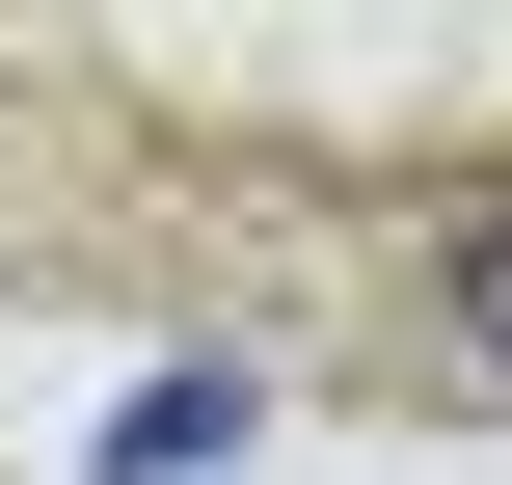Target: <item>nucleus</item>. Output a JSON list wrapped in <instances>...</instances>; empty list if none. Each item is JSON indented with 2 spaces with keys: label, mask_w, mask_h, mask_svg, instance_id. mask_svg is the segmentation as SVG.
Wrapping results in <instances>:
<instances>
[{
  "label": "nucleus",
  "mask_w": 512,
  "mask_h": 485,
  "mask_svg": "<svg viewBox=\"0 0 512 485\" xmlns=\"http://www.w3.org/2000/svg\"><path fill=\"white\" fill-rule=\"evenodd\" d=\"M432 297H459V351H486V378H512V189H486V216H459V270H432Z\"/></svg>",
  "instance_id": "obj_2"
},
{
  "label": "nucleus",
  "mask_w": 512,
  "mask_h": 485,
  "mask_svg": "<svg viewBox=\"0 0 512 485\" xmlns=\"http://www.w3.org/2000/svg\"><path fill=\"white\" fill-rule=\"evenodd\" d=\"M189 459H243V378H135L108 405V485H189Z\"/></svg>",
  "instance_id": "obj_1"
}]
</instances>
